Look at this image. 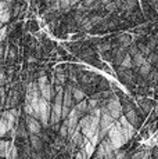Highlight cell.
<instances>
[{
	"mask_svg": "<svg viewBox=\"0 0 158 159\" xmlns=\"http://www.w3.org/2000/svg\"><path fill=\"white\" fill-rule=\"evenodd\" d=\"M117 73V79L123 84L125 87L137 84V72L133 68H123L122 65H118L112 68Z\"/></svg>",
	"mask_w": 158,
	"mask_h": 159,
	"instance_id": "1",
	"label": "cell"
},
{
	"mask_svg": "<svg viewBox=\"0 0 158 159\" xmlns=\"http://www.w3.org/2000/svg\"><path fill=\"white\" fill-rule=\"evenodd\" d=\"M101 119H100V129H99V137H100V141H101L104 137H107L108 131H110L111 126L117 122V119L112 116L110 112H108L107 107L103 104L101 105Z\"/></svg>",
	"mask_w": 158,
	"mask_h": 159,
	"instance_id": "2",
	"label": "cell"
},
{
	"mask_svg": "<svg viewBox=\"0 0 158 159\" xmlns=\"http://www.w3.org/2000/svg\"><path fill=\"white\" fill-rule=\"evenodd\" d=\"M123 115H125V118H126L128 120H129L130 123H132L137 130L142 129V126L144 125L146 119H147V116L143 114V111L140 109V107H139V105H135L133 108L128 109L126 112H123Z\"/></svg>",
	"mask_w": 158,
	"mask_h": 159,
	"instance_id": "3",
	"label": "cell"
},
{
	"mask_svg": "<svg viewBox=\"0 0 158 159\" xmlns=\"http://www.w3.org/2000/svg\"><path fill=\"white\" fill-rule=\"evenodd\" d=\"M107 136H108V139L111 140V144L115 149L121 148V147L126 143V139H125V136H123V131L121 129L119 120H117L114 125H112Z\"/></svg>",
	"mask_w": 158,
	"mask_h": 159,
	"instance_id": "4",
	"label": "cell"
},
{
	"mask_svg": "<svg viewBox=\"0 0 158 159\" xmlns=\"http://www.w3.org/2000/svg\"><path fill=\"white\" fill-rule=\"evenodd\" d=\"M50 115H51V102L47 101L44 97H40V101H39V120L42 122L43 127L50 123Z\"/></svg>",
	"mask_w": 158,
	"mask_h": 159,
	"instance_id": "5",
	"label": "cell"
},
{
	"mask_svg": "<svg viewBox=\"0 0 158 159\" xmlns=\"http://www.w3.org/2000/svg\"><path fill=\"white\" fill-rule=\"evenodd\" d=\"M26 126H28V130L31 134H40L43 130L42 122L32 115H26Z\"/></svg>",
	"mask_w": 158,
	"mask_h": 159,
	"instance_id": "6",
	"label": "cell"
},
{
	"mask_svg": "<svg viewBox=\"0 0 158 159\" xmlns=\"http://www.w3.org/2000/svg\"><path fill=\"white\" fill-rule=\"evenodd\" d=\"M61 120H63V104L51 102V115L49 125H56Z\"/></svg>",
	"mask_w": 158,
	"mask_h": 159,
	"instance_id": "7",
	"label": "cell"
},
{
	"mask_svg": "<svg viewBox=\"0 0 158 159\" xmlns=\"http://www.w3.org/2000/svg\"><path fill=\"white\" fill-rule=\"evenodd\" d=\"M132 43H133V38L129 35V33H121V35H118L115 39H112V44H114V47L121 46V47L128 48Z\"/></svg>",
	"mask_w": 158,
	"mask_h": 159,
	"instance_id": "8",
	"label": "cell"
},
{
	"mask_svg": "<svg viewBox=\"0 0 158 159\" xmlns=\"http://www.w3.org/2000/svg\"><path fill=\"white\" fill-rule=\"evenodd\" d=\"M112 50H114V60H112V62H111V66L114 68V66L122 65L123 58H125L128 54V48L118 46V47H114Z\"/></svg>",
	"mask_w": 158,
	"mask_h": 159,
	"instance_id": "9",
	"label": "cell"
},
{
	"mask_svg": "<svg viewBox=\"0 0 158 159\" xmlns=\"http://www.w3.org/2000/svg\"><path fill=\"white\" fill-rule=\"evenodd\" d=\"M96 91H110L111 89V82L107 78H104L103 75H97V79L95 82Z\"/></svg>",
	"mask_w": 158,
	"mask_h": 159,
	"instance_id": "10",
	"label": "cell"
},
{
	"mask_svg": "<svg viewBox=\"0 0 158 159\" xmlns=\"http://www.w3.org/2000/svg\"><path fill=\"white\" fill-rule=\"evenodd\" d=\"M132 159H151V154H150V147L142 144L137 148V151L132 155Z\"/></svg>",
	"mask_w": 158,
	"mask_h": 159,
	"instance_id": "11",
	"label": "cell"
},
{
	"mask_svg": "<svg viewBox=\"0 0 158 159\" xmlns=\"http://www.w3.org/2000/svg\"><path fill=\"white\" fill-rule=\"evenodd\" d=\"M29 141H31L32 148L36 149V151H43L44 149V141L39 134H31L29 136Z\"/></svg>",
	"mask_w": 158,
	"mask_h": 159,
	"instance_id": "12",
	"label": "cell"
},
{
	"mask_svg": "<svg viewBox=\"0 0 158 159\" xmlns=\"http://www.w3.org/2000/svg\"><path fill=\"white\" fill-rule=\"evenodd\" d=\"M147 61V57L144 56L143 53H139V54H136V56H133V64H135V66H133V69H135L136 72L139 71V68L143 65V64Z\"/></svg>",
	"mask_w": 158,
	"mask_h": 159,
	"instance_id": "13",
	"label": "cell"
},
{
	"mask_svg": "<svg viewBox=\"0 0 158 159\" xmlns=\"http://www.w3.org/2000/svg\"><path fill=\"white\" fill-rule=\"evenodd\" d=\"M72 89V96H74V98H75V101H77L78 104L81 102V101H83V100H86L87 98V96L83 93V91L81 90L78 86H71Z\"/></svg>",
	"mask_w": 158,
	"mask_h": 159,
	"instance_id": "14",
	"label": "cell"
},
{
	"mask_svg": "<svg viewBox=\"0 0 158 159\" xmlns=\"http://www.w3.org/2000/svg\"><path fill=\"white\" fill-rule=\"evenodd\" d=\"M153 68H154V66L151 65V64L148 62V61H146V62L143 64V65L140 66V68H139L137 73H139V75H140V76H143V78H146V79H147L148 73H150L151 71H153Z\"/></svg>",
	"mask_w": 158,
	"mask_h": 159,
	"instance_id": "15",
	"label": "cell"
},
{
	"mask_svg": "<svg viewBox=\"0 0 158 159\" xmlns=\"http://www.w3.org/2000/svg\"><path fill=\"white\" fill-rule=\"evenodd\" d=\"M139 133H140V136L143 137V140H150V137L153 136L150 131V126H147V125H143L142 129L139 130Z\"/></svg>",
	"mask_w": 158,
	"mask_h": 159,
	"instance_id": "16",
	"label": "cell"
},
{
	"mask_svg": "<svg viewBox=\"0 0 158 159\" xmlns=\"http://www.w3.org/2000/svg\"><path fill=\"white\" fill-rule=\"evenodd\" d=\"M60 4H61V13L63 14L69 13V11H71V8H74V7H72L71 0H60Z\"/></svg>",
	"mask_w": 158,
	"mask_h": 159,
	"instance_id": "17",
	"label": "cell"
},
{
	"mask_svg": "<svg viewBox=\"0 0 158 159\" xmlns=\"http://www.w3.org/2000/svg\"><path fill=\"white\" fill-rule=\"evenodd\" d=\"M147 61L154 66V68H158V53L156 51H151L147 57Z\"/></svg>",
	"mask_w": 158,
	"mask_h": 159,
	"instance_id": "18",
	"label": "cell"
},
{
	"mask_svg": "<svg viewBox=\"0 0 158 159\" xmlns=\"http://www.w3.org/2000/svg\"><path fill=\"white\" fill-rule=\"evenodd\" d=\"M7 131H8V122L4 116H2V119H0V136H4Z\"/></svg>",
	"mask_w": 158,
	"mask_h": 159,
	"instance_id": "19",
	"label": "cell"
},
{
	"mask_svg": "<svg viewBox=\"0 0 158 159\" xmlns=\"http://www.w3.org/2000/svg\"><path fill=\"white\" fill-rule=\"evenodd\" d=\"M115 154H117V159H132V157L129 155V152L126 149L118 148V149H115Z\"/></svg>",
	"mask_w": 158,
	"mask_h": 159,
	"instance_id": "20",
	"label": "cell"
},
{
	"mask_svg": "<svg viewBox=\"0 0 158 159\" xmlns=\"http://www.w3.org/2000/svg\"><path fill=\"white\" fill-rule=\"evenodd\" d=\"M122 66L123 68H133L135 66V64H133V57L130 56L129 53L126 54V57L123 58V61H122Z\"/></svg>",
	"mask_w": 158,
	"mask_h": 159,
	"instance_id": "21",
	"label": "cell"
},
{
	"mask_svg": "<svg viewBox=\"0 0 158 159\" xmlns=\"http://www.w3.org/2000/svg\"><path fill=\"white\" fill-rule=\"evenodd\" d=\"M101 60H104V61H107V62H112V60H114V50H111L110 51H105V53H103L101 54Z\"/></svg>",
	"mask_w": 158,
	"mask_h": 159,
	"instance_id": "22",
	"label": "cell"
},
{
	"mask_svg": "<svg viewBox=\"0 0 158 159\" xmlns=\"http://www.w3.org/2000/svg\"><path fill=\"white\" fill-rule=\"evenodd\" d=\"M85 149H86L87 155H89V158H90V157H92V155H93V152H95V149H96V145L93 144V143H92V141H90V140H89V141L86 143V145H85Z\"/></svg>",
	"mask_w": 158,
	"mask_h": 159,
	"instance_id": "23",
	"label": "cell"
},
{
	"mask_svg": "<svg viewBox=\"0 0 158 159\" xmlns=\"http://www.w3.org/2000/svg\"><path fill=\"white\" fill-rule=\"evenodd\" d=\"M150 154H151V159H158V144L150 147Z\"/></svg>",
	"mask_w": 158,
	"mask_h": 159,
	"instance_id": "24",
	"label": "cell"
},
{
	"mask_svg": "<svg viewBox=\"0 0 158 159\" xmlns=\"http://www.w3.org/2000/svg\"><path fill=\"white\" fill-rule=\"evenodd\" d=\"M7 32H8L7 26H6V25H3V26H2V36H0V39H2V42L7 40Z\"/></svg>",
	"mask_w": 158,
	"mask_h": 159,
	"instance_id": "25",
	"label": "cell"
},
{
	"mask_svg": "<svg viewBox=\"0 0 158 159\" xmlns=\"http://www.w3.org/2000/svg\"><path fill=\"white\" fill-rule=\"evenodd\" d=\"M57 53H58V56H61V57H64V56H67V53H68V51H67V48L64 47V46H57Z\"/></svg>",
	"mask_w": 158,
	"mask_h": 159,
	"instance_id": "26",
	"label": "cell"
},
{
	"mask_svg": "<svg viewBox=\"0 0 158 159\" xmlns=\"http://www.w3.org/2000/svg\"><path fill=\"white\" fill-rule=\"evenodd\" d=\"M153 114H156V116H157V119H158V101H157V104H156V107H154V109H153Z\"/></svg>",
	"mask_w": 158,
	"mask_h": 159,
	"instance_id": "27",
	"label": "cell"
},
{
	"mask_svg": "<svg viewBox=\"0 0 158 159\" xmlns=\"http://www.w3.org/2000/svg\"><path fill=\"white\" fill-rule=\"evenodd\" d=\"M31 28H32L33 32H35V30H38V26H36V24H35V22H32V24H31Z\"/></svg>",
	"mask_w": 158,
	"mask_h": 159,
	"instance_id": "28",
	"label": "cell"
},
{
	"mask_svg": "<svg viewBox=\"0 0 158 159\" xmlns=\"http://www.w3.org/2000/svg\"><path fill=\"white\" fill-rule=\"evenodd\" d=\"M100 2H101V4H103V6H105L107 3H110L111 0H100Z\"/></svg>",
	"mask_w": 158,
	"mask_h": 159,
	"instance_id": "29",
	"label": "cell"
},
{
	"mask_svg": "<svg viewBox=\"0 0 158 159\" xmlns=\"http://www.w3.org/2000/svg\"><path fill=\"white\" fill-rule=\"evenodd\" d=\"M157 69H158V68H157Z\"/></svg>",
	"mask_w": 158,
	"mask_h": 159,
	"instance_id": "30",
	"label": "cell"
}]
</instances>
